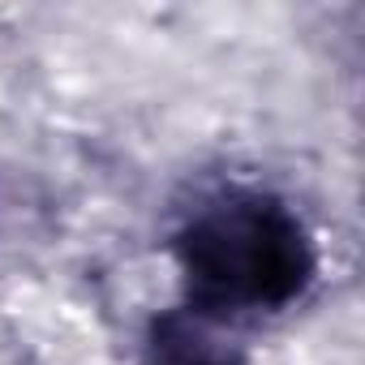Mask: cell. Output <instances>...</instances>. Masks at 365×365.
<instances>
[{"label": "cell", "instance_id": "1", "mask_svg": "<svg viewBox=\"0 0 365 365\" xmlns=\"http://www.w3.org/2000/svg\"><path fill=\"white\" fill-rule=\"evenodd\" d=\"M176 267L190 292L185 305L228 322L301 301L318 275V245L284 198L228 190L176 232Z\"/></svg>", "mask_w": 365, "mask_h": 365}, {"label": "cell", "instance_id": "2", "mask_svg": "<svg viewBox=\"0 0 365 365\" xmlns=\"http://www.w3.org/2000/svg\"><path fill=\"white\" fill-rule=\"evenodd\" d=\"M150 365H245V348L232 339L224 318H211L194 305L163 309L146 331Z\"/></svg>", "mask_w": 365, "mask_h": 365}]
</instances>
